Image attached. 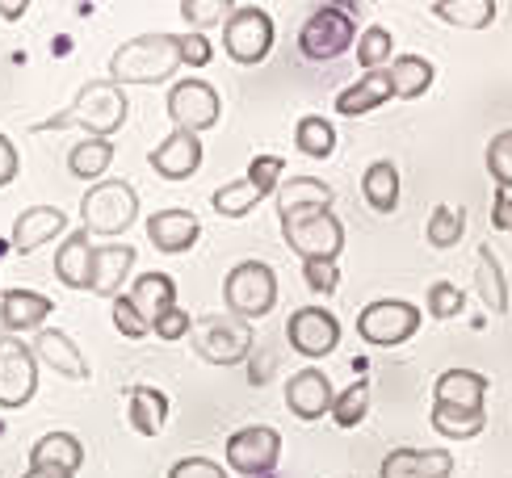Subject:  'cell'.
Listing matches in <instances>:
<instances>
[{
    "label": "cell",
    "mask_w": 512,
    "mask_h": 478,
    "mask_svg": "<svg viewBox=\"0 0 512 478\" xmlns=\"http://www.w3.org/2000/svg\"><path fill=\"white\" fill-rule=\"evenodd\" d=\"M194 353L210 365H240L252 357V323L236 315H206L194 323Z\"/></svg>",
    "instance_id": "5"
},
{
    "label": "cell",
    "mask_w": 512,
    "mask_h": 478,
    "mask_svg": "<svg viewBox=\"0 0 512 478\" xmlns=\"http://www.w3.org/2000/svg\"><path fill=\"white\" fill-rule=\"evenodd\" d=\"M139 219V193L131 181H97L80 202V227L93 235H122Z\"/></svg>",
    "instance_id": "3"
},
{
    "label": "cell",
    "mask_w": 512,
    "mask_h": 478,
    "mask_svg": "<svg viewBox=\"0 0 512 478\" xmlns=\"http://www.w3.org/2000/svg\"><path fill=\"white\" fill-rule=\"evenodd\" d=\"M194 332V319H189V311H181V307H173V311H164L160 319H156V328H152V336H160V340H181V336H189Z\"/></svg>",
    "instance_id": "46"
},
{
    "label": "cell",
    "mask_w": 512,
    "mask_h": 478,
    "mask_svg": "<svg viewBox=\"0 0 512 478\" xmlns=\"http://www.w3.org/2000/svg\"><path fill=\"white\" fill-rule=\"evenodd\" d=\"M454 458L445 449H391L378 466V478H450Z\"/></svg>",
    "instance_id": "18"
},
{
    "label": "cell",
    "mask_w": 512,
    "mask_h": 478,
    "mask_svg": "<svg viewBox=\"0 0 512 478\" xmlns=\"http://www.w3.org/2000/svg\"><path fill=\"white\" fill-rule=\"evenodd\" d=\"M361 193H366L370 210L395 214V206H399V172H395V164H391V160L370 164L366 177H361Z\"/></svg>",
    "instance_id": "31"
},
{
    "label": "cell",
    "mask_w": 512,
    "mask_h": 478,
    "mask_svg": "<svg viewBox=\"0 0 512 478\" xmlns=\"http://www.w3.org/2000/svg\"><path fill=\"white\" fill-rule=\"evenodd\" d=\"M152 168L164 181H189L202 168V139L189 135V130H173L164 143H156Z\"/></svg>",
    "instance_id": "17"
},
{
    "label": "cell",
    "mask_w": 512,
    "mask_h": 478,
    "mask_svg": "<svg viewBox=\"0 0 512 478\" xmlns=\"http://www.w3.org/2000/svg\"><path fill=\"white\" fill-rule=\"evenodd\" d=\"M215 59V47H210L206 34H181V63H189V68H206V63Z\"/></svg>",
    "instance_id": "47"
},
{
    "label": "cell",
    "mask_w": 512,
    "mask_h": 478,
    "mask_svg": "<svg viewBox=\"0 0 512 478\" xmlns=\"http://www.w3.org/2000/svg\"><path fill=\"white\" fill-rule=\"evenodd\" d=\"M63 231H68V214L55 210V206H30V210H21L17 214V223H13V248L21 256H30L38 252L42 244H51V239H59Z\"/></svg>",
    "instance_id": "20"
},
{
    "label": "cell",
    "mask_w": 512,
    "mask_h": 478,
    "mask_svg": "<svg viewBox=\"0 0 512 478\" xmlns=\"http://www.w3.org/2000/svg\"><path fill=\"white\" fill-rule=\"evenodd\" d=\"M475 290L483 298V307L492 315H504L508 311V281H504V269L492 252V244L479 248V260H475Z\"/></svg>",
    "instance_id": "28"
},
{
    "label": "cell",
    "mask_w": 512,
    "mask_h": 478,
    "mask_svg": "<svg viewBox=\"0 0 512 478\" xmlns=\"http://www.w3.org/2000/svg\"><path fill=\"white\" fill-rule=\"evenodd\" d=\"M89 269H93V248H89V231H68L55 252V277L68 290H89Z\"/></svg>",
    "instance_id": "25"
},
{
    "label": "cell",
    "mask_w": 512,
    "mask_h": 478,
    "mask_svg": "<svg viewBox=\"0 0 512 478\" xmlns=\"http://www.w3.org/2000/svg\"><path fill=\"white\" fill-rule=\"evenodd\" d=\"M135 248L131 244H105L93 248V269H89V294L97 298H118L122 294V281L131 277L135 269Z\"/></svg>",
    "instance_id": "19"
},
{
    "label": "cell",
    "mask_w": 512,
    "mask_h": 478,
    "mask_svg": "<svg viewBox=\"0 0 512 478\" xmlns=\"http://www.w3.org/2000/svg\"><path fill=\"white\" fill-rule=\"evenodd\" d=\"M286 340L298 357H328L340 344V319L324 307H298L286 323Z\"/></svg>",
    "instance_id": "13"
},
{
    "label": "cell",
    "mask_w": 512,
    "mask_h": 478,
    "mask_svg": "<svg viewBox=\"0 0 512 478\" xmlns=\"http://www.w3.org/2000/svg\"><path fill=\"white\" fill-rule=\"evenodd\" d=\"M114 328H118V336H126V340H143V336H152V328L139 319V311L131 307V298L126 294H118L114 298Z\"/></svg>",
    "instance_id": "44"
},
{
    "label": "cell",
    "mask_w": 512,
    "mask_h": 478,
    "mask_svg": "<svg viewBox=\"0 0 512 478\" xmlns=\"http://www.w3.org/2000/svg\"><path fill=\"white\" fill-rule=\"evenodd\" d=\"M303 281H307L315 294H336L340 269L332 265V260H307V265H303Z\"/></svg>",
    "instance_id": "45"
},
{
    "label": "cell",
    "mask_w": 512,
    "mask_h": 478,
    "mask_svg": "<svg viewBox=\"0 0 512 478\" xmlns=\"http://www.w3.org/2000/svg\"><path fill=\"white\" fill-rule=\"evenodd\" d=\"M181 68V34H139L110 55V80L118 89L160 84Z\"/></svg>",
    "instance_id": "2"
},
{
    "label": "cell",
    "mask_w": 512,
    "mask_h": 478,
    "mask_svg": "<svg viewBox=\"0 0 512 478\" xmlns=\"http://www.w3.org/2000/svg\"><path fill=\"white\" fill-rule=\"evenodd\" d=\"M147 239L156 244V252L181 256L202 239V223L194 210H156L152 219H147Z\"/></svg>",
    "instance_id": "16"
},
{
    "label": "cell",
    "mask_w": 512,
    "mask_h": 478,
    "mask_svg": "<svg viewBox=\"0 0 512 478\" xmlns=\"http://www.w3.org/2000/svg\"><path fill=\"white\" fill-rule=\"evenodd\" d=\"M126 298H131V307L139 311L147 328H156V319L177 307V281L168 273H143L135 286L126 290Z\"/></svg>",
    "instance_id": "23"
},
{
    "label": "cell",
    "mask_w": 512,
    "mask_h": 478,
    "mask_svg": "<svg viewBox=\"0 0 512 478\" xmlns=\"http://www.w3.org/2000/svg\"><path fill=\"white\" fill-rule=\"evenodd\" d=\"M492 227L512 235V198H508V193H496V202H492Z\"/></svg>",
    "instance_id": "50"
},
{
    "label": "cell",
    "mask_w": 512,
    "mask_h": 478,
    "mask_svg": "<svg viewBox=\"0 0 512 478\" xmlns=\"http://www.w3.org/2000/svg\"><path fill=\"white\" fill-rule=\"evenodd\" d=\"M487 172H492L500 193L512 189V130H500V135L487 143Z\"/></svg>",
    "instance_id": "41"
},
{
    "label": "cell",
    "mask_w": 512,
    "mask_h": 478,
    "mask_svg": "<svg viewBox=\"0 0 512 478\" xmlns=\"http://www.w3.org/2000/svg\"><path fill=\"white\" fill-rule=\"evenodd\" d=\"M282 172H286V160L282 156H252L248 164V181L256 185V193H277V181H282Z\"/></svg>",
    "instance_id": "42"
},
{
    "label": "cell",
    "mask_w": 512,
    "mask_h": 478,
    "mask_svg": "<svg viewBox=\"0 0 512 478\" xmlns=\"http://www.w3.org/2000/svg\"><path fill=\"white\" fill-rule=\"evenodd\" d=\"M332 403H336V390H332L324 369L307 365L286 382V407H290V416H298L303 424L332 416Z\"/></svg>",
    "instance_id": "14"
},
{
    "label": "cell",
    "mask_w": 512,
    "mask_h": 478,
    "mask_svg": "<svg viewBox=\"0 0 512 478\" xmlns=\"http://www.w3.org/2000/svg\"><path fill=\"white\" fill-rule=\"evenodd\" d=\"M38 390V357L21 336H0V407H26Z\"/></svg>",
    "instance_id": "11"
},
{
    "label": "cell",
    "mask_w": 512,
    "mask_h": 478,
    "mask_svg": "<svg viewBox=\"0 0 512 478\" xmlns=\"http://www.w3.org/2000/svg\"><path fill=\"white\" fill-rule=\"evenodd\" d=\"M110 164H114V143L110 139H80L68 151V168H72V177H80V181L105 177V168Z\"/></svg>",
    "instance_id": "33"
},
{
    "label": "cell",
    "mask_w": 512,
    "mask_h": 478,
    "mask_svg": "<svg viewBox=\"0 0 512 478\" xmlns=\"http://www.w3.org/2000/svg\"><path fill=\"white\" fill-rule=\"evenodd\" d=\"M353 42H357V21H353L349 9H340V5H319L303 21V30H298V51H303L307 59H315V63L340 59Z\"/></svg>",
    "instance_id": "7"
},
{
    "label": "cell",
    "mask_w": 512,
    "mask_h": 478,
    "mask_svg": "<svg viewBox=\"0 0 512 478\" xmlns=\"http://www.w3.org/2000/svg\"><path fill=\"white\" fill-rule=\"evenodd\" d=\"M294 147L311 160H328L336 151V126L324 114H307L303 122L294 126Z\"/></svg>",
    "instance_id": "34"
},
{
    "label": "cell",
    "mask_w": 512,
    "mask_h": 478,
    "mask_svg": "<svg viewBox=\"0 0 512 478\" xmlns=\"http://www.w3.org/2000/svg\"><path fill=\"white\" fill-rule=\"evenodd\" d=\"M282 458V437L277 428H265V424H248L240 432H231L227 441V466L236 474H248V478H261L277 466Z\"/></svg>",
    "instance_id": "12"
},
{
    "label": "cell",
    "mask_w": 512,
    "mask_h": 478,
    "mask_svg": "<svg viewBox=\"0 0 512 478\" xmlns=\"http://www.w3.org/2000/svg\"><path fill=\"white\" fill-rule=\"evenodd\" d=\"M282 239L294 256H303V265L307 260H332L336 265L340 248H345V227H340L332 210H307L282 223Z\"/></svg>",
    "instance_id": "6"
},
{
    "label": "cell",
    "mask_w": 512,
    "mask_h": 478,
    "mask_svg": "<svg viewBox=\"0 0 512 478\" xmlns=\"http://www.w3.org/2000/svg\"><path fill=\"white\" fill-rule=\"evenodd\" d=\"M433 428L445 441H471L487 428V411H458V407L433 403Z\"/></svg>",
    "instance_id": "35"
},
{
    "label": "cell",
    "mask_w": 512,
    "mask_h": 478,
    "mask_svg": "<svg viewBox=\"0 0 512 478\" xmlns=\"http://www.w3.org/2000/svg\"><path fill=\"white\" fill-rule=\"evenodd\" d=\"M231 13H236L231 0H185V5H181V17L194 26V34H202L210 26H227Z\"/></svg>",
    "instance_id": "40"
},
{
    "label": "cell",
    "mask_w": 512,
    "mask_h": 478,
    "mask_svg": "<svg viewBox=\"0 0 512 478\" xmlns=\"http://www.w3.org/2000/svg\"><path fill=\"white\" fill-rule=\"evenodd\" d=\"M420 332V307L403 298H378L357 315V336L378 349H395V344L412 340Z\"/></svg>",
    "instance_id": "8"
},
{
    "label": "cell",
    "mask_w": 512,
    "mask_h": 478,
    "mask_svg": "<svg viewBox=\"0 0 512 478\" xmlns=\"http://www.w3.org/2000/svg\"><path fill=\"white\" fill-rule=\"evenodd\" d=\"M223 51H227V59L244 63V68L265 63L273 51V17L256 5H240L223 26Z\"/></svg>",
    "instance_id": "9"
},
{
    "label": "cell",
    "mask_w": 512,
    "mask_h": 478,
    "mask_svg": "<svg viewBox=\"0 0 512 478\" xmlns=\"http://www.w3.org/2000/svg\"><path fill=\"white\" fill-rule=\"evenodd\" d=\"M223 302L236 319H265L277 307V277L265 260H240L223 281Z\"/></svg>",
    "instance_id": "4"
},
{
    "label": "cell",
    "mask_w": 512,
    "mask_h": 478,
    "mask_svg": "<svg viewBox=\"0 0 512 478\" xmlns=\"http://www.w3.org/2000/svg\"><path fill=\"white\" fill-rule=\"evenodd\" d=\"M462 307H466V294L454 286V281H437L429 290V315L433 319H454Z\"/></svg>",
    "instance_id": "43"
},
{
    "label": "cell",
    "mask_w": 512,
    "mask_h": 478,
    "mask_svg": "<svg viewBox=\"0 0 512 478\" xmlns=\"http://www.w3.org/2000/svg\"><path fill=\"white\" fill-rule=\"evenodd\" d=\"M168 118L177 122V130H189V135H202V130L219 126L223 118V97L215 84L206 80H177L173 89H168Z\"/></svg>",
    "instance_id": "10"
},
{
    "label": "cell",
    "mask_w": 512,
    "mask_h": 478,
    "mask_svg": "<svg viewBox=\"0 0 512 478\" xmlns=\"http://www.w3.org/2000/svg\"><path fill=\"white\" fill-rule=\"evenodd\" d=\"M30 5H26V0H0V17H5V21H17L21 13H26Z\"/></svg>",
    "instance_id": "51"
},
{
    "label": "cell",
    "mask_w": 512,
    "mask_h": 478,
    "mask_svg": "<svg viewBox=\"0 0 512 478\" xmlns=\"http://www.w3.org/2000/svg\"><path fill=\"white\" fill-rule=\"evenodd\" d=\"M168 478H227V470L210 458H181L173 470H168Z\"/></svg>",
    "instance_id": "48"
},
{
    "label": "cell",
    "mask_w": 512,
    "mask_h": 478,
    "mask_svg": "<svg viewBox=\"0 0 512 478\" xmlns=\"http://www.w3.org/2000/svg\"><path fill=\"white\" fill-rule=\"evenodd\" d=\"M261 202H265V193H256V185L248 177L215 189V198H210V206H215V214H223V219H244V214H252Z\"/></svg>",
    "instance_id": "36"
},
{
    "label": "cell",
    "mask_w": 512,
    "mask_h": 478,
    "mask_svg": "<svg viewBox=\"0 0 512 478\" xmlns=\"http://www.w3.org/2000/svg\"><path fill=\"white\" fill-rule=\"evenodd\" d=\"M437 403L458 407V411H483L487 403V378L475 374V369H445L433 386Z\"/></svg>",
    "instance_id": "24"
},
{
    "label": "cell",
    "mask_w": 512,
    "mask_h": 478,
    "mask_svg": "<svg viewBox=\"0 0 512 478\" xmlns=\"http://www.w3.org/2000/svg\"><path fill=\"white\" fill-rule=\"evenodd\" d=\"M34 357L42 361V365H51L55 374H63V378H72V382H84L89 378V361H84V353L76 349V340L68 336V332H59V328H42V332H34Z\"/></svg>",
    "instance_id": "21"
},
{
    "label": "cell",
    "mask_w": 512,
    "mask_h": 478,
    "mask_svg": "<svg viewBox=\"0 0 512 478\" xmlns=\"http://www.w3.org/2000/svg\"><path fill=\"white\" fill-rule=\"evenodd\" d=\"M21 478H72L68 470H55V466H30Z\"/></svg>",
    "instance_id": "52"
},
{
    "label": "cell",
    "mask_w": 512,
    "mask_h": 478,
    "mask_svg": "<svg viewBox=\"0 0 512 478\" xmlns=\"http://www.w3.org/2000/svg\"><path fill=\"white\" fill-rule=\"evenodd\" d=\"M391 30L387 26H366L361 30V38H357V63L366 72H382V63L391 68Z\"/></svg>",
    "instance_id": "38"
},
{
    "label": "cell",
    "mask_w": 512,
    "mask_h": 478,
    "mask_svg": "<svg viewBox=\"0 0 512 478\" xmlns=\"http://www.w3.org/2000/svg\"><path fill=\"white\" fill-rule=\"evenodd\" d=\"M366 411H370V382L357 378L349 390H340V395H336L332 420H336V428H357L361 420H366Z\"/></svg>",
    "instance_id": "37"
},
{
    "label": "cell",
    "mask_w": 512,
    "mask_h": 478,
    "mask_svg": "<svg viewBox=\"0 0 512 478\" xmlns=\"http://www.w3.org/2000/svg\"><path fill=\"white\" fill-rule=\"evenodd\" d=\"M80 462H84V445L72 432H47V437H38L30 449V466H55V470L76 474Z\"/></svg>",
    "instance_id": "27"
},
{
    "label": "cell",
    "mask_w": 512,
    "mask_h": 478,
    "mask_svg": "<svg viewBox=\"0 0 512 478\" xmlns=\"http://www.w3.org/2000/svg\"><path fill=\"white\" fill-rule=\"evenodd\" d=\"M433 13L458 30H487L496 21V0H437Z\"/></svg>",
    "instance_id": "32"
},
{
    "label": "cell",
    "mask_w": 512,
    "mask_h": 478,
    "mask_svg": "<svg viewBox=\"0 0 512 478\" xmlns=\"http://www.w3.org/2000/svg\"><path fill=\"white\" fill-rule=\"evenodd\" d=\"M55 302L34 290H5L0 294V336H26L42 332V323L51 319Z\"/></svg>",
    "instance_id": "15"
},
{
    "label": "cell",
    "mask_w": 512,
    "mask_h": 478,
    "mask_svg": "<svg viewBox=\"0 0 512 478\" xmlns=\"http://www.w3.org/2000/svg\"><path fill=\"white\" fill-rule=\"evenodd\" d=\"M131 114V101L126 89H118L114 80H89L80 84V93L72 97L68 110L51 114L47 122H34V135H47V130H84V139H110L126 126Z\"/></svg>",
    "instance_id": "1"
},
{
    "label": "cell",
    "mask_w": 512,
    "mask_h": 478,
    "mask_svg": "<svg viewBox=\"0 0 512 478\" xmlns=\"http://www.w3.org/2000/svg\"><path fill=\"white\" fill-rule=\"evenodd\" d=\"M433 248H458V239L466 235V214L462 210H450V206H437L429 214V227H424Z\"/></svg>",
    "instance_id": "39"
},
{
    "label": "cell",
    "mask_w": 512,
    "mask_h": 478,
    "mask_svg": "<svg viewBox=\"0 0 512 478\" xmlns=\"http://www.w3.org/2000/svg\"><path fill=\"white\" fill-rule=\"evenodd\" d=\"M17 172H21V160H17V147L0 135V189L13 185L17 181Z\"/></svg>",
    "instance_id": "49"
},
{
    "label": "cell",
    "mask_w": 512,
    "mask_h": 478,
    "mask_svg": "<svg viewBox=\"0 0 512 478\" xmlns=\"http://www.w3.org/2000/svg\"><path fill=\"white\" fill-rule=\"evenodd\" d=\"M391 97H395V89H391V72H387V68H382V72H366L357 84H349V89L336 97V114L361 118V114L378 110V105H387Z\"/></svg>",
    "instance_id": "26"
},
{
    "label": "cell",
    "mask_w": 512,
    "mask_h": 478,
    "mask_svg": "<svg viewBox=\"0 0 512 478\" xmlns=\"http://www.w3.org/2000/svg\"><path fill=\"white\" fill-rule=\"evenodd\" d=\"M126 416H131L139 437H160V428L168 420V399L164 390L156 386H135L131 390V403H126Z\"/></svg>",
    "instance_id": "29"
},
{
    "label": "cell",
    "mask_w": 512,
    "mask_h": 478,
    "mask_svg": "<svg viewBox=\"0 0 512 478\" xmlns=\"http://www.w3.org/2000/svg\"><path fill=\"white\" fill-rule=\"evenodd\" d=\"M277 219H294V214H307V210H332L336 202V189L324 185L319 177H290L286 185H277Z\"/></svg>",
    "instance_id": "22"
},
{
    "label": "cell",
    "mask_w": 512,
    "mask_h": 478,
    "mask_svg": "<svg viewBox=\"0 0 512 478\" xmlns=\"http://www.w3.org/2000/svg\"><path fill=\"white\" fill-rule=\"evenodd\" d=\"M387 72H391L395 97H403V101L424 97V93H429V84H433V63L420 59V55H395Z\"/></svg>",
    "instance_id": "30"
}]
</instances>
